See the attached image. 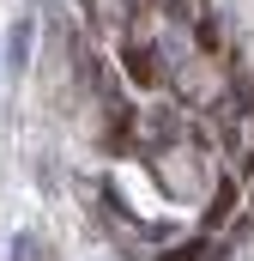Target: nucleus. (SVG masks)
I'll return each instance as SVG.
<instances>
[{"label":"nucleus","instance_id":"7ed1b4c3","mask_svg":"<svg viewBox=\"0 0 254 261\" xmlns=\"http://www.w3.org/2000/svg\"><path fill=\"white\" fill-rule=\"evenodd\" d=\"M85 6H91V24L103 37H127L139 24V0H85Z\"/></svg>","mask_w":254,"mask_h":261},{"label":"nucleus","instance_id":"39448f33","mask_svg":"<svg viewBox=\"0 0 254 261\" xmlns=\"http://www.w3.org/2000/svg\"><path fill=\"white\" fill-rule=\"evenodd\" d=\"M157 12H164L176 31H194V24H206V18H212V0H164Z\"/></svg>","mask_w":254,"mask_h":261},{"label":"nucleus","instance_id":"423d86ee","mask_svg":"<svg viewBox=\"0 0 254 261\" xmlns=\"http://www.w3.org/2000/svg\"><path fill=\"white\" fill-rule=\"evenodd\" d=\"M6 255H12V261H55V255H49V243H43L37 231H12Z\"/></svg>","mask_w":254,"mask_h":261},{"label":"nucleus","instance_id":"f03ea898","mask_svg":"<svg viewBox=\"0 0 254 261\" xmlns=\"http://www.w3.org/2000/svg\"><path fill=\"white\" fill-rule=\"evenodd\" d=\"M121 67L127 79L139 85V91H157V85H170V43H157V37H139V24L121 37Z\"/></svg>","mask_w":254,"mask_h":261},{"label":"nucleus","instance_id":"6e6552de","mask_svg":"<svg viewBox=\"0 0 254 261\" xmlns=\"http://www.w3.org/2000/svg\"><path fill=\"white\" fill-rule=\"evenodd\" d=\"M206 255H212V249H206V243L194 237V243H176V249H164L157 261H206Z\"/></svg>","mask_w":254,"mask_h":261},{"label":"nucleus","instance_id":"f257e3e1","mask_svg":"<svg viewBox=\"0 0 254 261\" xmlns=\"http://www.w3.org/2000/svg\"><path fill=\"white\" fill-rule=\"evenodd\" d=\"M151 164H157L164 189H170L176 200H200L206 189H212V176H206V164H200V152H194V134L170 140L164 152H151Z\"/></svg>","mask_w":254,"mask_h":261},{"label":"nucleus","instance_id":"1a4fd4ad","mask_svg":"<svg viewBox=\"0 0 254 261\" xmlns=\"http://www.w3.org/2000/svg\"><path fill=\"white\" fill-rule=\"evenodd\" d=\"M151 6H164V0H139V12H151Z\"/></svg>","mask_w":254,"mask_h":261},{"label":"nucleus","instance_id":"0eeeda50","mask_svg":"<svg viewBox=\"0 0 254 261\" xmlns=\"http://www.w3.org/2000/svg\"><path fill=\"white\" fill-rule=\"evenodd\" d=\"M230 206H236V176H218V195H212V206H206V225H224Z\"/></svg>","mask_w":254,"mask_h":261},{"label":"nucleus","instance_id":"20e7f679","mask_svg":"<svg viewBox=\"0 0 254 261\" xmlns=\"http://www.w3.org/2000/svg\"><path fill=\"white\" fill-rule=\"evenodd\" d=\"M30 43H37V24H30V18H18V24L6 31V73H12V79L30 67Z\"/></svg>","mask_w":254,"mask_h":261}]
</instances>
